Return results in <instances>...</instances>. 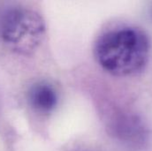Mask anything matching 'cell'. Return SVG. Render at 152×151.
<instances>
[{"mask_svg":"<svg viewBox=\"0 0 152 151\" xmlns=\"http://www.w3.org/2000/svg\"><path fill=\"white\" fill-rule=\"evenodd\" d=\"M151 43L146 33L133 27L116 28L97 40L95 56L99 65L116 76L140 72L147 64Z\"/></svg>","mask_w":152,"mask_h":151,"instance_id":"6da1fadb","label":"cell"},{"mask_svg":"<svg viewBox=\"0 0 152 151\" xmlns=\"http://www.w3.org/2000/svg\"><path fill=\"white\" fill-rule=\"evenodd\" d=\"M46 27L42 17L33 10L19 8L8 12L1 26L4 43L21 55L33 53L42 43Z\"/></svg>","mask_w":152,"mask_h":151,"instance_id":"7a4b0ae2","label":"cell"},{"mask_svg":"<svg viewBox=\"0 0 152 151\" xmlns=\"http://www.w3.org/2000/svg\"><path fill=\"white\" fill-rule=\"evenodd\" d=\"M28 101L34 110L41 113H48L54 110L58 104V95L52 86L39 82L32 86L28 92Z\"/></svg>","mask_w":152,"mask_h":151,"instance_id":"3957f363","label":"cell"}]
</instances>
